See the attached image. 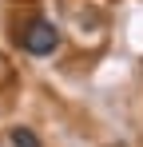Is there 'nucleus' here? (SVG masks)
<instances>
[{"mask_svg": "<svg viewBox=\"0 0 143 147\" xmlns=\"http://www.w3.org/2000/svg\"><path fill=\"white\" fill-rule=\"evenodd\" d=\"M20 44H24L28 56H52V52L60 48V28L52 24V20H44V16H36L20 32Z\"/></svg>", "mask_w": 143, "mask_h": 147, "instance_id": "f257e3e1", "label": "nucleus"}, {"mask_svg": "<svg viewBox=\"0 0 143 147\" xmlns=\"http://www.w3.org/2000/svg\"><path fill=\"white\" fill-rule=\"evenodd\" d=\"M12 147H40V135L32 131V127H12Z\"/></svg>", "mask_w": 143, "mask_h": 147, "instance_id": "f03ea898", "label": "nucleus"}]
</instances>
